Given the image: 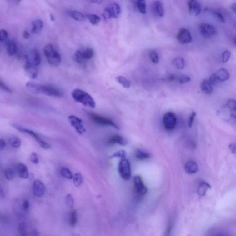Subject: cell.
<instances>
[{"instance_id": "44dd1931", "label": "cell", "mask_w": 236, "mask_h": 236, "mask_svg": "<svg viewBox=\"0 0 236 236\" xmlns=\"http://www.w3.org/2000/svg\"><path fill=\"white\" fill-rule=\"evenodd\" d=\"M201 89L203 92L207 95H210L212 92L213 89L211 83L209 80L204 79L201 83Z\"/></svg>"}, {"instance_id": "60d3db41", "label": "cell", "mask_w": 236, "mask_h": 236, "mask_svg": "<svg viewBox=\"0 0 236 236\" xmlns=\"http://www.w3.org/2000/svg\"><path fill=\"white\" fill-rule=\"evenodd\" d=\"M103 16L106 20L109 19V18L113 17L112 13V11L109 6L105 8L103 13Z\"/></svg>"}, {"instance_id": "be15d7a7", "label": "cell", "mask_w": 236, "mask_h": 236, "mask_svg": "<svg viewBox=\"0 0 236 236\" xmlns=\"http://www.w3.org/2000/svg\"><path fill=\"white\" fill-rule=\"evenodd\" d=\"M213 236H229L228 235L226 234L219 233V234H218L215 235H214Z\"/></svg>"}, {"instance_id": "74e56055", "label": "cell", "mask_w": 236, "mask_h": 236, "mask_svg": "<svg viewBox=\"0 0 236 236\" xmlns=\"http://www.w3.org/2000/svg\"><path fill=\"white\" fill-rule=\"evenodd\" d=\"M77 222V213L75 210H74L70 214L69 224L71 227H73Z\"/></svg>"}, {"instance_id": "5b68a950", "label": "cell", "mask_w": 236, "mask_h": 236, "mask_svg": "<svg viewBox=\"0 0 236 236\" xmlns=\"http://www.w3.org/2000/svg\"><path fill=\"white\" fill-rule=\"evenodd\" d=\"M89 116L92 121L98 125L103 126H110L114 127L115 129H118L119 128L115 122L111 118L95 113H89Z\"/></svg>"}, {"instance_id": "7c38bea8", "label": "cell", "mask_w": 236, "mask_h": 236, "mask_svg": "<svg viewBox=\"0 0 236 236\" xmlns=\"http://www.w3.org/2000/svg\"><path fill=\"white\" fill-rule=\"evenodd\" d=\"M177 39L181 44H188L192 41V37L189 30L182 28L179 30L177 36Z\"/></svg>"}, {"instance_id": "cb8c5ba5", "label": "cell", "mask_w": 236, "mask_h": 236, "mask_svg": "<svg viewBox=\"0 0 236 236\" xmlns=\"http://www.w3.org/2000/svg\"><path fill=\"white\" fill-rule=\"evenodd\" d=\"M69 14L70 15L72 18L77 21H83V20H86L87 18L86 15H84L82 13L77 11H70L69 12Z\"/></svg>"}, {"instance_id": "f35d334b", "label": "cell", "mask_w": 236, "mask_h": 236, "mask_svg": "<svg viewBox=\"0 0 236 236\" xmlns=\"http://www.w3.org/2000/svg\"><path fill=\"white\" fill-rule=\"evenodd\" d=\"M149 57L152 63L154 64L158 63L159 62V57L158 54L154 50L150 51L149 53Z\"/></svg>"}, {"instance_id": "e575fe53", "label": "cell", "mask_w": 236, "mask_h": 236, "mask_svg": "<svg viewBox=\"0 0 236 236\" xmlns=\"http://www.w3.org/2000/svg\"><path fill=\"white\" fill-rule=\"evenodd\" d=\"M9 143L12 146L15 148H18L21 145V140L18 137L12 136L9 138Z\"/></svg>"}, {"instance_id": "680465c9", "label": "cell", "mask_w": 236, "mask_h": 236, "mask_svg": "<svg viewBox=\"0 0 236 236\" xmlns=\"http://www.w3.org/2000/svg\"><path fill=\"white\" fill-rule=\"evenodd\" d=\"M23 36L26 39L29 38L30 35H29V33H28V31H27V30L24 31L23 33Z\"/></svg>"}, {"instance_id": "ee69618b", "label": "cell", "mask_w": 236, "mask_h": 236, "mask_svg": "<svg viewBox=\"0 0 236 236\" xmlns=\"http://www.w3.org/2000/svg\"><path fill=\"white\" fill-rule=\"evenodd\" d=\"M127 152L124 150H120L118 152H115L113 154L112 157V158H115V157H118V158H121V159H124L127 156Z\"/></svg>"}, {"instance_id": "ffe728a7", "label": "cell", "mask_w": 236, "mask_h": 236, "mask_svg": "<svg viewBox=\"0 0 236 236\" xmlns=\"http://www.w3.org/2000/svg\"><path fill=\"white\" fill-rule=\"evenodd\" d=\"M211 188V185L206 182H200L198 188V194L201 197H203L206 195L207 191Z\"/></svg>"}, {"instance_id": "d6986e66", "label": "cell", "mask_w": 236, "mask_h": 236, "mask_svg": "<svg viewBox=\"0 0 236 236\" xmlns=\"http://www.w3.org/2000/svg\"><path fill=\"white\" fill-rule=\"evenodd\" d=\"M18 173L21 178L27 179L29 178V173L28 167L25 164L20 163L18 166Z\"/></svg>"}, {"instance_id": "6125c7cd", "label": "cell", "mask_w": 236, "mask_h": 236, "mask_svg": "<svg viewBox=\"0 0 236 236\" xmlns=\"http://www.w3.org/2000/svg\"><path fill=\"white\" fill-rule=\"evenodd\" d=\"M103 1H91V3H95L101 4Z\"/></svg>"}, {"instance_id": "30bf717a", "label": "cell", "mask_w": 236, "mask_h": 236, "mask_svg": "<svg viewBox=\"0 0 236 236\" xmlns=\"http://www.w3.org/2000/svg\"><path fill=\"white\" fill-rule=\"evenodd\" d=\"M24 69L26 74L30 78L35 79L36 78L38 75V70L36 66L34 65L30 61L28 55L25 56V64Z\"/></svg>"}, {"instance_id": "9a60e30c", "label": "cell", "mask_w": 236, "mask_h": 236, "mask_svg": "<svg viewBox=\"0 0 236 236\" xmlns=\"http://www.w3.org/2000/svg\"><path fill=\"white\" fill-rule=\"evenodd\" d=\"M189 12L191 14L198 16L201 11V7L199 3L195 0L189 1L187 3Z\"/></svg>"}, {"instance_id": "91938a15", "label": "cell", "mask_w": 236, "mask_h": 236, "mask_svg": "<svg viewBox=\"0 0 236 236\" xmlns=\"http://www.w3.org/2000/svg\"><path fill=\"white\" fill-rule=\"evenodd\" d=\"M231 9L236 14V3H233L231 6Z\"/></svg>"}, {"instance_id": "ac0fdd59", "label": "cell", "mask_w": 236, "mask_h": 236, "mask_svg": "<svg viewBox=\"0 0 236 236\" xmlns=\"http://www.w3.org/2000/svg\"><path fill=\"white\" fill-rule=\"evenodd\" d=\"M215 74V77L218 80V82H225L227 81L230 77L229 73L224 68H221L218 70Z\"/></svg>"}, {"instance_id": "bcb514c9", "label": "cell", "mask_w": 236, "mask_h": 236, "mask_svg": "<svg viewBox=\"0 0 236 236\" xmlns=\"http://www.w3.org/2000/svg\"><path fill=\"white\" fill-rule=\"evenodd\" d=\"M178 81L180 84H184L190 82L191 81V78L188 76L182 75L178 78Z\"/></svg>"}, {"instance_id": "f546056e", "label": "cell", "mask_w": 236, "mask_h": 236, "mask_svg": "<svg viewBox=\"0 0 236 236\" xmlns=\"http://www.w3.org/2000/svg\"><path fill=\"white\" fill-rule=\"evenodd\" d=\"M115 79H116V81L117 82L126 89H129L131 86L130 81L127 80V78L124 77L119 76L116 77Z\"/></svg>"}, {"instance_id": "7bdbcfd3", "label": "cell", "mask_w": 236, "mask_h": 236, "mask_svg": "<svg viewBox=\"0 0 236 236\" xmlns=\"http://www.w3.org/2000/svg\"><path fill=\"white\" fill-rule=\"evenodd\" d=\"M212 14L219 21L222 22V23H225V18L218 11H213Z\"/></svg>"}, {"instance_id": "f1b7e54d", "label": "cell", "mask_w": 236, "mask_h": 236, "mask_svg": "<svg viewBox=\"0 0 236 236\" xmlns=\"http://www.w3.org/2000/svg\"><path fill=\"white\" fill-rule=\"evenodd\" d=\"M227 106L228 107L233 117L236 118V101L234 99H230L227 102Z\"/></svg>"}, {"instance_id": "11a10c76", "label": "cell", "mask_w": 236, "mask_h": 236, "mask_svg": "<svg viewBox=\"0 0 236 236\" xmlns=\"http://www.w3.org/2000/svg\"><path fill=\"white\" fill-rule=\"evenodd\" d=\"M30 207L29 201L27 200H24L22 204V209L24 211L28 210Z\"/></svg>"}, {"instance_id": "83f0119b", "label": "cell", "mask_w": 236, "mask_h": 236, "mask_svg": "<svg viewBox=\"0 0 236 236\" xmlns=\"http://www.w3.org/2000/svg\"><path fill=\"white\" fill-rule=\"evenodd\" d=\"M173 64L179 70L183 69L185 67V61L181 57H177L173 60Z\"/></svg>"}, {"instance_id": "e7e4bbea", "label": "cell", "mask_w": 236, "mask_h": 236, "mask_svg": "<svg viewBox=\"0 0 236 236\" xmlns=\"http://www.w3.org/2000/svg\"><path fill=\"white\" fill-rule=\"evenodd\" d=\"M50 18H51V20H52V21H54L55 19V17H54V16H53L52 14H50Z\"/></svg>"}, {"instance_id": "94428289", "label": "cell", "mask_w": 236, "mask_h": 236, "mask_svg": "<svg viewBox=\"0 0 236 236\" xmlns=\"http://www.w3.org/2000/svg\"><path fill=\"white\" fill-rule=\"evenodd\" d=\"M176 78V77L175 76V75H171L170 76L169 78V80H170V81H173L174 80H175Z\"/></svg>"}, {"instance_id": "7dc6e473", "label": "cell", "mask_w": 236, "mask_h": 236, "mask_svg": "<svg viewBox=\"0 0 236 236\" xmlns=\"http://www.w3.org/2000/svg\"><path fill=\"white\" fill-rule=\"evenodd\" d=\"M18 230L22 236H27V231H26V224L25 223H21L19 224Z\"/></svg>"}, {"instance_id": "b9f144b4", "label": "cell", "mask_w": 236, "mask_h": 236, "mask_svg": "<svg viewBox=\"0 0 236 236\" xmlns=\"http://www.w3.org/2000/svg\"><path fill=\"white\" fill-rule=\"evenodd\" d=\"M66 204L68 207L72 208L74 204V200L71 194H68L65 199Z\"/></svg>"}, {"instance_id": "2e32d148", "label": "cell", "mask_w": 236, "mask_h": 236, "mask_svg": "<svg viewBox=\"0 0 236 236\" xmlns=\"http://www.w3.org/2000/svg\"><path fill=\"white\" fill-rule=\"evenodd\" d=\"M108 143L109 144H118L120 145L125 146L127 144V142L123 137L119 135H113L109 138L108 140Z\"/></svg>"}, {"instance_id": "d4e9b609", "label": "cell", "mask_w": 236, "mask_h": 236, "mask_svg": "<svg viewBox=\"0 0 236 236\" xmlns=\"http://www.w3.org/2000/svg\"><path fill=\"white\" fill-rule=\"evenodd\" d=\"M32 31L35 33H38L41 31L43 26V21L40 19L34 20L32 23Z\"/></svg>"}, {"instance_id": "db71d44e", "label": "cell", "mask_w": 236, "mask_h": 236, "mask_svg": "<svg viewBox=\"0 0 236 236\" xmlns=\"http://www.w3.org/2000/svg\"><path fill=\"white\" fill-rule=\"evenodd\" d=\"M209 82L211 83L212 85H216L218 83V80H217V78H216V77H215V74H213L210 77L209 80Z\"/></svg>"}, {"instance_id": "f5cc1de1", "label": "cell", "mask_w": 236, "mask_h": 236, "mask_svg": "<svg viewBox=\"0 0 236 236\" xmlns=\"http://www.w3.org/2000/svg\"><path fill=\"white\" fill-rule=\"evenodd\" d=\"M197 113L195 112H193L191 113V115H190V118L189 119V127H192V125H193V122H194V119H195V117H196Z\"/></svg>"}, {"instance_id": "ba28073f", "label": "cell", "mask_w": 236, "mask_h": 236, "mask_svg": "<svg viewBox=\"0 0 236 236\" xmlns=\"http://www.w3.org/2000/svg\"><path fill=\"white\" fill-rule=\"evenodd\" d=\"M39 94H43L48 96L60 98L63 96L62 92L57 88L50 85H40Z\"/></svg>"}, {"instance_id": "681fc988", "label": "cell", "mask_w": 236, "mask_h": 236, "mask_svg": "<svg viewBox=\"0 0 236 236\" xmlns=\"http://www.w3.org/2000/svg\"><path fill=\"white\" fill-rule=\"evenodd\" d=\"M8 33L5 30H2L0 31V40L3 41L7 39L8 37Z\"/></svg>"}, {"instance_id": "d590c367", "label": "cell", "mask_w": 236, "mask_h": 236, "mask_svg": "<svg viewBox=\"0 0 236 236\" xmlns=\"http://www.w3.org/2000/svg\"><path fill=\"white\" fill-rule=\"evenodd\" d=\"M86 18L89 19L91 24L93 25H98L100 22V18L99 16L96 15V14H87L86 15Z\"/></svg>"}, {"instance_id": "8992f818", "label": "cell", "mask_w": 236, "mask_h": 236, "mask_svg": "<svg viewBox=\"0 0 236 236\" xmlns=\"http://www.w3.org/2000/svg\"><path fill=\"white\" fill-rule=\"evenodd\" d=\"M94 52L93 49L88 48L85 49L78 50L74 55V59L78 63H81L93 57Z\"/></svg>"}, {"instance_id": "816d5d0a", "label": "cell", "mask_w": 236, "mask_h": 236, "mask_svg": "<svg viewBox=\"0 0 236 236\" xmlns=\"http://www.w3.org/2000/svg\"><path fill=\"white\" fill-rule=\"evenodd\" d=\"M173 225L171 222H169L168 227L166 228V231L165 232V235L164 236H171V234L172 230Z\"/></svg>"}, {"instance_id": "8fae6325", "label": "cell", "mask_w": 236, "mask_h": 236, "mask_svg": "<svg viewBox=\"0 0 236 236\" xmlns=\"http://www.w3.org/2000/svg\"><path fill=\"white\" fill-rule=\"evenodd\" d=\"M199 29L201 35L207 38H212L216 34L215 28L210 24L202 23L200 24Z\"/></svg>"}, {"instance_id": "8d00e7d4", "label": "cell", "mask_w": 236, "mask_h": 236, "mask_svg": "<svg viewBox=\"0 0 236 236\" xmlns=\"http://www.w3.org/2000/svg\"><path fill=\"white\" fill-rule=\"evenodd\" d=\"M74 184L76 187H78L82 184L83 178L82 175L79 173H76L73 177Z\"/></svg>"}, {"instance_id": "c3c4849f", "label": "cell", "mask_w": 236, "mask_h": 236, "mask_svg": "<svg viewBox=\"0 0 236 236\" xmlns=\"http://www.w3.org/2000/svg\"><path fill=\"white\" fill-rule=\"evenodd\" d=\"M0 86H1V88L2 90H3L6 92H8V93H12V91L10 89L9 87L4 82H3L2 81V79L0 80Z\"/></svg>"}, {"instance_id": "03108f58", "label": "cell", "mask_w": 236, "mask_h": 236, "mask_svg": "<svg viewBox=\"0 0 236 236\" xmlns=\"http://www.w3.org/2000/svg\"><path fill=\"white\" fill-rule=\"evenodd\" d=\"M235 45L236 46V39H235Z\"/></svg>"}, {"instance_id": "7402d4cb", "label": "cell", "mask_w": 236, "mask_h": 236, "mask_svg": "<svg viewBox=\"0 0 236 236\" xmlns=\"http://www.w3.org/2000/svg\"><path fill=\"white\" fill-rule=\"evenodd\" d=\"M31 55H32V57H31V58H29L28 56L29 61H30L34 65L36 66V67L38 66V65L40 64L41 63L40 55L38 51L36 50V49H35V50H33V51H32Z\"/></svg>"}, {"instance_id": "6da1fadb", "label": "cell", "mask_w": 236, "mask_h": 236, "mask_svg": "<svg viewBox=\"0 0 236 236\" xmlns=\"http://www.w3.org/2000/svg\"><path fill=\"white\" fill-rule=\"evenodd\" d=\"M72 97L75 101L83 105L91 108L96 107V103L93 98L90 94L83 90L75 89L72 92Z\"/></svg>"}, {"instance_id": "4fadbf2b", "label": "cell", "mask_w": 236, "mask_h": 236, "mask_svg": "<svg viewBox=\"0 0 236 236\" xmlns=\"http://www.w3.org/2000/svg\"><path fill=\"white\" fill-rule=\"evenodd\" d=\"M134 183L135 189L138 194L140 195H144L147 193V188L140 176L138 175L135 177Z\"/></svg>"}, {"instance_id": "3957f363", "label": "cell", "mask_w": 236, "mask_h": 236, "mask_svg": "<svg viewBox=\"0 0 236 236\" xmlns=\"http://www.w3.org/2000/svg\"><path fill=\"white\" fill-rule=\"evenodd\" d=\"M13 126L19 132L27 134H28L29 136L32 137L37 142V143H38L40 146L43 149H48L51 148V145L49 143H47L44 141L36 133H35L34 131L27 129V128H23V127H20V126H17V125H14Z\"/></svg>"}, {"instance_id": "6f0895ef", "label": "cell", "mask_w": 236, "mask_h": 236, "mask_svg": "<svg viewBox=\"0 0 236 236\" xmlns=\"http://www.w3.org/2000/svg\"><path fill=\"white\" fill-rule=\"evenodd\" d=\"M6 143L5 141L3 139H1V140H0V149H1V150H3L6 147Z\"/></svg>"}, {"instance_id": "484cf974", "label": "cell", "mask_w": 236, "mask_h": 236, "mask_svg": "<svg viewBox=\"0 0 236 236\" xmlns=\"http://www.w3.org/2000/svg\"><path fill=\"white\" fill-rule=\"evenodd\" d=\"M112 13L113 17L117 18L121 12L120 6L116 3H113L109 6Z\"/></svg>"}, {"instance_id": "1f68e13d", "label": "cell", "mask_w": 236, "mask_h": 236, "mask_svg": "<svg viewBox=\"0 0 236 236\" xmlns=\"http://www.w3.org/2000/svg\"><path fill=\"white\" fill-rule=\"evenodd\" d=\"M154 7H155V11L157 12V14L160 17H163L164 16V9L163 6L162 2L158 1H155L154 3Z\"/></svg>"}, {"instance_id": "e0dca14e", "label": "cell", "mask_w": 236, "mask_h": 236, "mask_svg": "<svg viewBox=\"0 0 236 236\" xmlns=\"http://www.w3.org/2000/svg\"><path fill=\"white\" fill-rule=\"evenodd\" d=\"M184 170L185 172L188 174H193L198 172V167L196 162L190 161L185 163L184 165Z\"/></svg>"}, {"instance_id": "277c9868", "label": "cell", "mask_w": 236, "mask_h": 236, "mask_svg": "<svg viewBox=\"0 0 236 236\" xmlns=\"http://www.w3.org/2000/svg\"><path fill=\"white\" fill-rule=\"evenodd\" d=\"M119 175L122 179L128 180L131 177V168L130 162L127 159H122L120 161L118 167Z\"/></svg>"}, {"instance_id": "603a6c76", "label": "cell", "mask_w": 236, "mask_h": 236, "mask_svg": "<svg viewBox=\"0 0 236 236\" xmlns=\"http://www.w3.org/2000/svg\"><path fill=\"white\" fill-rule=\"evenodd\" d=\"M40 85L35 83L28 82L26 84V87L29 92L34 94H39Z\"/></svg>"}, {"instance_id": "ab89813d", "label": "cell", "mask_w": 236, "mask_h": 236, "mask_svg": "<svg viewBox=\"0 0 236 236\" xmlns=\"http://www.w3.org/2000/svg\"><path fill=\"white\" fill-rule=\"evenodd\" d=\"M5 177L8 181H12L14 178L13 170L10 168H8L4 172Z\"/></svg>"}, {"instance_id": "52a82bcc", "label": "cell", "mask_w": 236, "mask_h": 236, "mask_svg": "<svg viewBox=\"0 0 236 236\" xmlns=\"http://www.w3.org/2000/svg\"><path fill=\"white\" fill-rule=\"evenodd\" d=\"M164 127L166 130L172 131L177 124V118L175 113L172 112H168L164 114L163 118Z\"/></svg>"}, {"instance_id": "9f6ffc18", "label": "cell", "mask_w": 236, "mask_h": 236, "mask_svg": "<svg viewBox=\"0 0 236 236\" xmlns=\"http://www.w3.org/2000/svg\"><path fill=\"white\" fill-rule=\"evenodd\" d=\"M229 148L233 154L236 155V143H232L229 146Z\"/></svg>"}, {"instance_id": "836d02e7", "label": "cell", "mask_w": 236, "mask_h": 236, "mask_svg": "<svg viewBox=\"0 0 236 236\" xmlns=\"http://www.w3.org/2000/svg\"><path fill=\"white\" fill-rule=\"evenodd\" d=\"M61 173L65 178L68 179H73V176L72 173L68 168L63 167L61 169Z\"/></svg>"}, {"instance_id": "7a4b0ae2", "label": "cell", "mask_w": 236, "mask_h": 236, "mask_svg": "<svg viewBox=\"0 0 236 236\" xmlns=\"http://www.w3.org/2000/svg\"><path fill=\"white\" fill-rule=\"evenodd\" d=\"M44 54L48 63L51 66L56 67L61 63V55L52 44H48L45 46Z\"/></svg>"}, {"instance_id": "4dcf8cb0", "label": "cell", "mask_w": 236, "mask_h": 236, "mask_svg": "<svg viewBox=\"0 0 236 236\" xmlns=\"http://www.w3.org/2000/svg\"><path fill=\"white\" fill-rule=\"evenodd\" d=\"M135 156L138 160L143 161L150 158V154L145 151L138 150L136 152Z\"/></svg>"}, {"instance_id": "9c48e42d", "label": "cell", "mask_w": 236, "mask_h": 236, "mask_svg": "<svg viewBox=\"0 0 236 236\" xmlns=\"http://www.w3.org/2000/svg\"><path fill=\"white\" fill-rule=\"evenodd\" d=\"M68 118L72 127L74 128L78 133L81 135L85 133L86 129L83 126L82 119L74 115H70Z\"/></svg>"}, {"instance_id": "4316f807", "label": "cell", "mask_w": 236, "mask_h": 236, "mask_svg": "<svg viewBox=\"0 0 236 236\" xmlns=\"http://www.w3.org/2000/svg\"><path fill=\"white\" fill-rule=\"evenodd\" d=\"M17 51V45L15 42L10 41L7 46V51L9 55H14Z\"/></svg>"}, {"instance_id": "f6af8a7d", "label": "cell", "mask_w": 236, "mask_h": 236, "mask_svg": "<svg viewBox=\"0 0 236 236\" xmlns=\"http://www.w3.org/2000/svg\"><path fill=\"white\" fill-rule=\"evenodd\" d=\"M231 56V52L229 50H226L223 52L222 55V62L223 63H227Z\"/></svg>"}, {"instance_id": "f907efd6", "label": "cell", "mask_w": 236, "mask_h": 236, "mask_svg": "<svg viewBox=\"0 0 236 236\" xmlns=\"http://www.w3.org/2000/svg\"><path fill=\"white\" fill-rule=\"evenodd\" d=\"M30 159H31V162L33 163L38 164L39 163L38 157L36 153H32V154H31V156H30Z\"/></svg>"}, {"instance_id": "d6a6232c", "label": "cell", "mask_w": 236, "mask_h": 236, "mask_svg": "<svg viewBox=\"0 0 236 236\" xmlns=\"http://www.w3.org/2000/svg\"><path fill=\"white\" fill-rule=\"evenodd\" d=\"M136 5L138 9L142 14H145L146 13V3L144 0H139L136 2Z\"/></svg>"}, {"instance_id": "5bb4252c", "label": "cell", "mask_w": 236, "mask_h": 236, "mask_svg": "<svg viewBox=\"0 0 236 236\" xmlns=\"http://www.w3.org/2000/svg\"><path fill=\"white\" fill-rule=\"evenodd\" d=\"M33 191L34 194L37 197H42L46 191L45 185L40 180H35L33 184Z\"/></svg>"}]
</instances>
